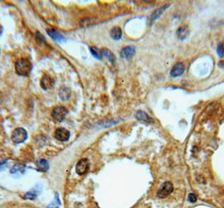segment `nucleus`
I'll list each match as a JSON object with an SVG mask.
<instances>
[{"label": "nucleus", "mask_w": 224, "mask_h": 208, "mask_svg": "<svg viewBox=\"0 0 224 208\" xmlns=\"http://www.w3.org/2000/svg\"><path fill=\"white\" fill-rule=\"evenodd\" d=\"M59 96L63 100H68L71 97V90L67 87L62 88L59 91Z\"/></svg>", "instance_id": "2eb2a0df"}, {"label": "nucleus", "mask_w": 224, "mask_h": 208, "mask_svg": "<svg viewBox=\"0 0 224 208\" xmlns=\"http://www.w3.org/2000/svg\"><path fill=\"white\" fill-rule=\"evenodd\" d=\"M68 110L63 106H57L51 112V116L57 121H63L68 114Z\"/></svg>", "instance_id": "7ed1b4c3"}, {"label": "nucleus", "mask_w": 224, "mask_h": 208, "mask_svg": "<svg viewBox=\"0 0 224 208\" xmlns=\"http://www.w3.org/2000/svg\"><path fill=\"white\" fill-rule=\"evenodd\" d=\"M101 51H102V57H106L109 62L113 64L115 63V61H116V57H115V55L111 52L109 49H106V48H103L101 49Z\"/></svg>", "instance_id": "4468645a"}, {"label": "nucleus", "mask_w": 224, "mask_h": 208, "mask_svg": "<svg viewBox=\"0 0 224 208\" xmlns=\"http://www.w3.org/2000/svg\"><path fill=\"white\" fill-rule=\"evenodd\" d=\"M136 53V49L133 46H126L121 51V57L125 59H131Z\"/></svg>", "instance_id": "1a4fd4ad"}, {"label": "nucleus", "mask_w": 224, "mask_h": 208, "mask_svg": "<svg viewBox=\"0 0 224 208\" xmlns=\"http://www.w3.org/2000/svg\"><path fill=\"white\" fill-rule=\"evenodd\" d=\"M25 172V168L21 164H15L11 169L12 174H23Z\"/></svg>", "instance_id": "aec40b11"}, {"label": "nucleus", "mask_w": 224, "mask_h": 208, "mask_svg": "<svg viewBox=\"0 0 224 208\" xmlns=\"http://www.w3.org/2000/svg\"><path fill=\"white\" fill-rule=\"evenodd\" d=\"M184 69H185V68H184V63H176L175 65L173 67L172 70H171L170 75L174 78L179 77V76H181L182 74L184 73Z\"/></svg>", "instance_id": "6e6552de"}, {"label": "nucleus", "mask_w": 224, "mask_h": 208, "mask_svg": "<svg viewBox=\"0 0 224 208\" xmlns=\"http://www.w3.org/2000/svg\"><path fill=\"white\" fill-rule=\"evenodd\" d=\"M47 34L50 37H51L53 40H57V41H62V40H65V37L63 36V35L61 34L60 32H58L54 29H48L47 31Z\"/></svg>", "instance_id": "9b49d317"}, {"label": "nucleus", "mask_w": 224, "mask_h": 208, "mask_svg": "<svg viewBox=\"0 0 224 208\" xmlns=\"http://www.w3.org/2000/svg\"><path fill=\"white\" fill-rule=\"evenodd\" d=\"M111 36L114 40H120L122 36V29L120 28V27H114L111 31Z\"/></svg>", "instance_id": "dca6fc26"}, {"label": "nucleus", "mask_w": 224, "mask_h": 208, "mask_svg": "<svg viewBox=\"0 0 224 208\" xmlns=\"http://www.w3.org/2000/svg\"><path fill=\"white\" fill-rule=\"evenodd\" d=\"M55 137L61 142H67L70 137V132L65 128H58L55 131Z\"/></svg>", "instance_id": "0eeeda50"}, {"label": "nucleus", "mask_w": 224, "mask_h": 208, "mask_svg": "<svg viewBox=\"0 0 224 208\" xmlns=\"http://www.w3.org/2000/svg\"><path fill=\"white\" fill-rule=\"evenodd\" d=\"M196 196L195 194H193V193H190V195H189V201H190V202H192V203H195L196 201Z\"/></svg>", "instance_id": "5701e85b"}, {"label": "nucleus", "mask_w": 224, "mask_h": 208, "mask_svg": "<svg viewBox=\"0 0 224 208\" xmlns=\"http://www.w3.org/2000/svg\"><path fill=\"white\" fill-rule=\"evenodd\" d=\"M59 206H60V199H59V196H58V194H56L55 196V199L53 200V201L48 206V207L47 208H59Z\"/></svg>", "instance_id": "412c9836"}, {"label": "nucleus", "mask_w": 224, "mask_h": 208, "mask_svg": "<svg viewBox=\"0 0 224 208\" xmlns=\"http://www.w3.org/2000/svg\"><path fill=\"white\" fill-rule=\"evenodd\" d=\"M6 163H7V161H3V162L0 163V170H2V169H3V168H4Z\"/></svg>", "instance_id": "b1692460"}, {"label": "nucleus", "mask_w": 224, "mask_h": 208, "mask_svg": "<svg viewBox=\"0 0 224 208\" xmlns=\"http://www.w3.org/2000/svg\"><path fill=\"white\" fill-rule=\"evenodd\" d=\"M54 84H55V80L50 75L48 74L43 75V77L41 79V86L43 89H45V90L50 89L53 87Z\"/></svg>", "instance_id": "423d86ee"}, {"label": "nucleus", "mask_w": 224, "mask_h": 208, "mask_svg": "<svg viewBox=\"0 0 224 208\" xmlns=\"http://www.w3.org/2000/svg\"><path fill=\"white\" fill-rule=\"evenodd\" d=\"M31 63L26 58H20L15 63V71L20 76H27L31 72Z\"/></svg>", "instance_id": "f257e3e1"}, {"label": "nucleus", "mask_w": 224, "mask_h": 208, "mask_svg": "<svg viewBox=\"0 0 224 208\" xmlns=\"http://www.w3.org/2000/svg\"><path fill=\"white\" fill-rule=\"evenodd\" d=\"M188 35H189V29H188L187 26H182L178 29V31H177V36L179 37V39H180V40H184Z\"/></svg>", "instance_id": "ddd939ff"}, {"label": "nucleus", "mask_w": 224, "mask_h": 208, "mask_svg": "<svg viewBox=\"0 0 224 208\" xmlns=\"http://www.w3.org/2000/svg\"><path fill=\"white\" fill-rule=\"evenodd\" d=\"M37 166L39 168V170L42 172H45L48 170L49 163L45 159H41L37 162Z\"/></svg>", "instance_id": "f3484780"}, {"label": "nucleus", "mask_w": 224, "mask_h": 208, "mask_svg": "<svg viewBox=\"0 0 224 208\" xmlns=\"http://www.w3.org/2000/svg\"><path fill=\"white\" fill-rule=\"evenodd\" d=\"M168 7H169V5H165L164 6V7L159 8V9H157V10H155V11L153 12V14H152V15L150 16V18H149V20H148V23L150 24V25H152L153 21H155L157 19H159V16L164 13V11L167 9Z\"/></svg>", "instance_id": "f8f14e48"}, {"label": "nucleus", "mask_w": 224, "mask_h": 208, "mask_svg": "<svg viewBox=\"0 0 224 208\" xmlns=\"http://www.w3.org/2000/svg\"><path fill=\"white\" fill-rule=\"evenodd\" d=\"M223 104H224V100H223Z\"/></svg>", "instance_id": "393cba45"}, {"label": "nucleus", "mask_w": 224, "mask_h": 208, "mask_svg": "<svg viewBox=\"0 0 224 208\" xmlns=\"http://www.w3.org/2000/svg\"><path fill=\"white\" fill-rule=\"evenodd\" d=\"M90 51L92 55L94 56V57H96L97 59H102V51L101 49L98 48L96 46H91L90 47Z\"/></svg>", "instance_id": "a211bd4d"}, {"label": "nucleus", "mask_w": 224, "mask_h": 208, "mask_svg": "<svg viewBox=\"0 0 224 208\" xmlns=\"http://www.w3.org/2000/svg\"><path fill=\"white\" fill-rule=\"evenodd\" d=\"M39 194V191H36V189L34 188L32 189L31 191H29L28 193H26L25 196V199H30V200H34L36 199Z\"/></svg>", "instance_id": "6ab92c4d"}, {"label": "nucleus", "mask_w": 224, "mask_h": 208, "mask_svg": "<svg viewBox=\"0 0 224 208\" xmlns=\"http://www.w3.org/2000/svg\"><path fill=\"white\" fill-rule=\"evenodd\" d=\"M217 55H218L220 57H224V44L223 43L219 44V46H217Z\"/></svg>", "instance_id": "4be33fe9"}, {"label": "nucleus", "mask_w": 224, "mask_h": 208, "mask_svg": "<svg viewBox=\"0 0 224 208\" xmlns=\"http://www.w3.org/2000/svg\"><path fill=\"white\" fill-rule=\"evenodd\" d=\"M173 184H172L170 181H166L164 185H162L161 188L158 191L157 195H158V196H159V198H165V197H167L168 196H169V195L173 192Z\"/></svg>", "instance_id": "20e7f679"}, {"label": "nucleus", "mask_w": 224, "mask_h": 208, "mask_svg": "<svg viewBox=\"0 0 224 208\" xmlns=\"http://www.w3.org/2000/svg\"><path fill=\"white\" fill-rule=\"evenodd\" d=\"M89 168V163L87 158H83L79 160L76 165V172L80 175L86 174Z\"/></svg>", "instance_id": "39448f33"}, {"label": "nucleus", "mask_w": 224, "mask_h": 208, "mask_svg": "<svg viewBox=\"0 0 224 208\" xmlns=\"http://www.w3.org/2000/svg\"><path fill=\"white\" fill-rule=\"evenodd\" d=\"M136 118L139 121L141 122L146 123V124H150V123H153V120L148 116L147 113H145L144 111H138L136 112Z\"/></svg>", "instance_id": "9d476101"}, {"label": "nucleus", "mask_w": 224, "mask_h": 208, "mask_svg": "<svg viewBox=\"0 0 224 208\" xmlns=\"http://www.w3.org/2000/svg\"><path fill=\"white\" fill-rule=\"evenodd\" d=\"M11 138L15 143H21L27 139V131L22 127L16 128L12 133Z\"/></svg>", "instance_id": "f03ea898"}]
</instances>
